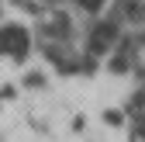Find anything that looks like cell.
<instances>
[{
    "mask_svg": "<svg viewBox=\"0 0 145 142\" xmlns=\"http://www.w3.org/2000/svg\"><path fill=\"white\" fill-rule=\"evenodd\" d=\"M118 42H121V24L114 21L111 14H104V17H97V24L90 28V35H86V52H90V59L111 56V52L118 49Z\"/></svg>",
    "mask_w": 145,
    "mask_h": 142,
    "instance_id": "6da1fadb",
    "label": "cell"
},
{
    "mask_svg": "<svg viewBox=\"0 0 145 142\" xmlns=\"http://www.w3.org/2000/svg\"><path fill=\"white\" fill-rule=\"evenodd\" d=\"M31 31L24 24H17V21H4L0 24V56H7L14 62H28L31 56Z\"/></svg>",
    "mask_w": 145,
    "mask_h": 142,
    "instance_id": "7a4b0ae2",
    "label": "cell"
},
{
    "mask_svg": "<svg viewBox=\"0 0 145 142\" xmlns=\"http://www.w3.org/2000/svg\"><path fill=\"white\" fill-rule=\"evenodd\" d=\"M80 11H86V14H100L104 7H107V0H72Z\"/></svg>",
    "mask_w": 145,
    "mask_h": 142,
    "instance_id": "3957f363",
    "label": "cell"
},
{
    "mask_svg": "<svg viewBox=\"0 0 145 142\" xmlns=\"http://www.w3.org/2000/svg\"><path fill=\"white\" fill-rule=\"evenodd\" d=\"M0 24H4V7H0Z\"/></svg>",
    "mask_w": 145,
    "mask_h": 142,
    "instance_id": "277c9868",
    "label": "cell"
}]
</instances>
